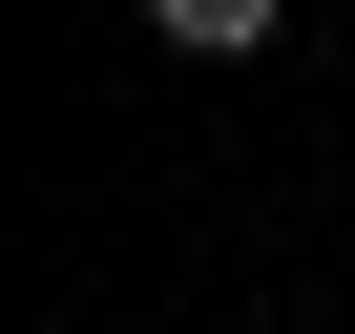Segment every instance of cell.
Returning <instances> with one entry per match:
<instances>
[{"label": "cell", "mask_w": 355, "mask_h": 334, "mask_svg": "<svg viewBox=\"0 0 355 334\" xmlns=\"http://www.w3.org/2000/svg\"><path fill=\"white\" fill-rule=\"evenodd\" d=\"M272 21H293V0H146V42H189V63H251Z\"/></svg>", "instance_id": "cell-1"}]
</instances>
